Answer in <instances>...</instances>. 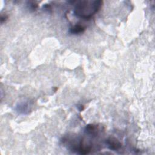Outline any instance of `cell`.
<instances>
[{"label":"cell","mask_w":155,"mask_h":155,"mask_svg":"<svg viewBox=\"0 0 155 155\" xmlns=\"http://www.w3.org/2000/svg\"><path fill=\"white\" fill-rule=\"evenodd\" d=\"M101 4V1H80L74 9V14L85 19H90L99 10Z\"/></svg>","instance_id":"1"},{"label":"cell","mask_w":155,"mask_h":155,"mask_svg":"<svg viewBox=\"0 0 155 155\" xmlns=\"http://www.w3.org/2000/svg\"><path fill=\"white\" fill-rule=\"evenodd\" d=\"M106 143L108 145V148L114 151L119 150L122 146L121 143L114 137H110L108 138Z\"/></svg>","instance_id":"2"},{"label":"cell","mask_w":155,"mask_h":155,"mask_svg":"<svg viewBox=\"0 0 155 155\" xmlns=\"http://www.w3.org/2000/svg\"><path fill=\"white\" fill-rule=\"evenodd\" d=\"M85 29V28L83 25L81 24H76L70 29V33L73 34H78V33H81L84 32Z\"/></svg>","instance_id":"3"},{"label":"cell","mask_w":155,"mask_h":155,"mask_svg":"<svg viewBox=\"0 0 155 155\" xmlns=\"http://www.w3.org/2000/svg\"><path fill=\"white\" fill-rule=\"evenodd\" d=\"M85 131L88 134L91 135H96L97 133V127L94 125H88L85 128Z\"/></svg>","instance_id":"4"}]
</instances>
